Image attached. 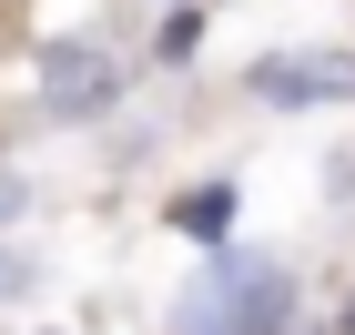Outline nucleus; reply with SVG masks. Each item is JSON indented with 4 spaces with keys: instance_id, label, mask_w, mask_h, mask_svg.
<instances>
[{
    "instance_id": "nucleus-3",
    "label": "nucleus",
    "mask_w": 355,
    "mask_h": 335,
    "mask_svg": "<svg viewBox=\"0 0 355 335\" xmlns=\"http://www.w3.org/2000/svg\"><path fill=\"white\" fill-rule=\"evenodd\" d=\"M284 325V275H234L214 305H193L183 335H274Z\"/></svg>"
},
{
    "instance_id": "nucleus-1",
    "label": "nucleus",
    "mask_w": 355,
    "mask_h": 335,
    "mask_svg": "<svg viewBox=\"0 0 355 335\" xmlns=\"http://www.w3.org/2000/svg\"><path fill=\"white\" fill-rule=\"evenodd\" d=\"M244 92L254 102H284V112H304V102H355V51H264L244 71Z\"/></svg>"
},
{
    "instance_id": "nucleus-2",
    "label": "nucleus",
    "mask_w": 355,
    "mask_h": 335,
    "mask_svg": "<svg viewBox=\"0 0 355 335\" xmlns=\"http://www.w3.org/2000/svg\"><path fill=\"white\" fill-rule=\"evenodd\" d=\"M112 92H122V61L112 51H82V41H51L41 51V102L51 112H102Z\"/></svg>"
},
{
    "instance_id": "nucleus-5",
    "label": "nucleus",
    "mask_w": 355,
    "mask_h": 335,
    "mask_svg": "<svg viewBox=\"0 0 355 335\" xmlns=\"http://www.w3.org/2000/svg\"><path fill=\"white\" fill-rule=\"evenodd\" d=\"M345 325H355V315H345Z\"/></svg>"
},
{
    "instance_id": "nucleus-4",
    "label": "nucleus",
    "mask_w": 355,
    "mask_h": 335,
    "mask_svg": "<svg viewBox=\"0 0 355 335\" xmlns=\"http://www.w3.org/2000/svg\"><path fill=\"white\" fill-rule=\"evenodd\" d=\"M0 295H21V264H10V254H0Z\"/></svg>"
}]
</instances>
